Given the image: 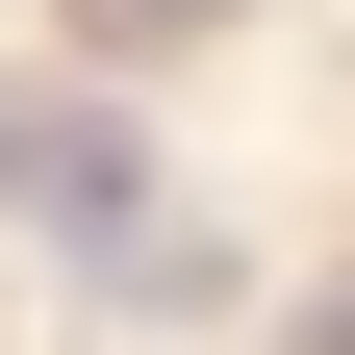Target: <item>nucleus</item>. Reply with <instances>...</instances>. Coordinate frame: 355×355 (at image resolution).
<instances>
[{
  "label": "nucleus",
  "mask_w": 355,
  "mask_h": 355,
  "mask_svg": "<svg viewBox=\"0 0 355 355\" xmlns=\"http://www.w3.org/2000/svg\"><path fill=\"white\" fill-rule=\"evenodd\" d=\"M26 153H51V102H26V76H0V203H26Z\"/></svg>",
  "instance_id": "nucleus-2"
},
{
  "label": "nucleus",
  "mask_w": 355,
  "mask_h": 355,
  "mask_svg": "<svg viewBox=\"0 0 355 355\" xmlns=\"http://www.w3.org/2000/svg\"><path fill=\"white\" fill-rule=\"evenodd\" d=\"M76 26H102V51H203L229 0H76Z\"/></svg>",
  "instance_id": "nucleus-1"
},
{
  "label": "nucleus",
  "mask_w": 355,
  "mask_h": 355,
  "mask_svg": "<svg viewBox=\"0 0 355 355\" xmlns=\"http://www.w3.org/2000/svg\"><path fill=\"white\" fill-rule=\"evenodd\" d=\"M304 355H355V279H330V330H304Z\"/></svg>",
  "instance_id": "nucleus-3"
}]
</instances>
